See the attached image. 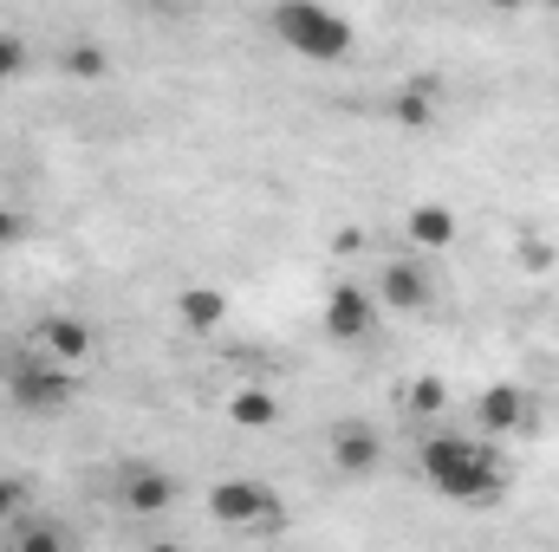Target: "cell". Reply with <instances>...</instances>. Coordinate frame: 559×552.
<instances>
[{"mask_svg":"<svg viewBox=\"0 0 559 552\" xmlns=\"http://www.w3.org/2000/svg\"><path fill=\"white\" fill-rule=\"evenodd\" d=\"M417 461H423V475H429L436 494L468 501V507H488V501H501V488H508L501 455H495L488 442H468V435H429L417 448Z\"/></svg>","mask_w":559,"mask_h":552,"instance_id":"1","label":"cell"},{"mask_svg":"<svg viewBox=\"0 0 559 552\" xmlns=\"http://www.w3.org/2000/svg\"><path fill=\"white\" fill-rule=\"evenodd\" d=\"M274 33H280L286 52L319 59V65H332V59H345V52L358 46L352 20H345L338 7H325V0H280L274 7Z\"/></svg>","mask_w":559,"mask_h":552,"instance_id":"2","label":"cell"},{"mask_svg":"<svg viewBox=\"0 0 559 552\" xmlns=\"http://www.w3.org/2000/svg\"><path fill=\"white\" fill-rule=\"evenodd\" d=\"M7 397H13L20 410H33V416H52V410H66V404L79 397V384H72V364H52V358L39 351V358H20V364H13Z\"/></svg>","mask_w":559,"mask_h":552,"instance_id":"3","label":"cell"},{"mask_svg":"<svg viewBox=\"0 0 559 552\" xmlns=\"http://www.w3.org/2000/svg\"><path fill=\"white\" fill-rule=\"evenodd\" d=\"M209 514L222 527H267L280 514V494L267 481H215L209 488Z\"/></svg>","mask_w":559,"mask_h":552,"instance_id":"4","label":"cell"},{"mask_svg":"<svg viewBox=\"0 0 559 552\" xmlns=\"http://www.w3.org/2000/svg\"><path fill=\"white\" fill-rule=\"evenodd\" d=\"M319 325H325V338H332V345H358V338L378 325V292H365V286L338 279V286L325 292V312H319Z\"/></svg>","mask_w":559,"mask_h":552,"instance_id":"5","label":"cell"},{"mask_svg":"<svg viewBox=\"0 0 559 552\" xmlns=\"http://www.w3.org/2000/svg\"><path fill=\"white\" fill-rule=\"evenodd\" d=\"M118 501H124V514L156 520V514H169V507H176V481H169L163 468H124V481H118Z\"/></svg>","mask_w":559,"mask_h":552,"instance_id":"6","label":"cell"},{"mask_svg":"<svg viewBox=\"0 0 559 552\" xmlns=\"http://www.w3.org/2000/svg\"><path fill=\"white\" fill-rule=\"evenodd\" d=\"M384 461V442H378V429H365V422H345V429H332V468L338 475H371Z\"/></svg>","mask_w":559,"mask_h":552,"instance_id":"7","label":"cell"},{"mask_svg":"<svg viewBox=\"0 0 559 552\" xmlns=\"http://www.w3.org/2000/svg\"><path fill=\"white\" fill-rule=\"evenodd\" d=\"M475 422H481V435H514V429L527 422V397H521L514 384H488V391L475 397Z\"/></svg>","mask_w":559,"mask_h":552,"instance_id":"8","label":"cell"},{"mask_svg":"<svg viewBox=\"0 0 559 552\" xmlns=\"http://www.w3.org/2000/svg\"><path fill=\"white\" fill-rule=\"evenodd\" d=\"M176 319L209 338V332L228 325V292H222V286H182V292H176Z\"/></svg>","mask_w":559,"mask_h":552,"instance_id":"9","label":"cell"},{"mask_svg":"<svg viewBox=\"0 0 559 552\" xmlns=\"http://www.w3.org/2000/svg\"><path fill=\"white\" fill-rule=\"evenodd\" d=\"M33 345H39L52 364H85V358H92V325H79V319H46V325L33 332Z\"/></svg>","mask_w":559,"mask_h":552,"instance_id":"10","label":"cell"},{"mask_svg":"<svg viewBox=\"0 0 559 552\" xmlns=\"http://www.w3.org/2000/svg\"><path fill=\"white\" fill-rule=\"evenodd\" d=\"M404 235L417 241L423 254H442V248H455L462 221H455V208H442V202H417V208H411V221H404Z\"/></svg>","mask_w":559,"mask_h":552,"instance_id":"11","label":"cell"},{"mask_svg":"<svg viewBox=\"0 0 559 552\" xmlns=\"http://www.w3.org/2000/svg\"><path fill=\"white\" fill-rule=\"evenodd\" d=\"M378 292H384L391 312H423V305H429V274H423L417 261H384Z\"/></svg>","mask_w":559,"mask_h":552,"instance_id":"12","label":"cell"},{"mask_svg":"<svg viewBox=\"0 0 559 552\" xmlns=\"http://www.w3.org/2000/svg\"><path fill=\"white\" fill-rule=\"evenodd\" d=\"M228 422H235V429H274L280 397L261 391V384H241V391H228Z\"/></svg>","mask_w":559,"mask_h":552,"instance_id":"13","label":"cell"},{"mask_svg":"<svg viewBox=\"0 0 559 552\" xmlns=\"http://www.w3.org/2000/svg\"><path fill=\"white\" fill-rule=\"evenodd\" d=\"M436 105H442V92H436V79H411V85L397 92V105H391V118H397L404 131H429V124H436Z\"/></svg>","mask_w":559,"mask_h":552,"instance_id":"14","label":"cell"},{"mask_svg":"<svg viewBox=\"0 0 559 552\" xmlns=\"http://www.w3.org/2000/svg\"><path fill=\"white\" fill-rule=\"evenodd\" d=\"M7 547L13 552H59L66 547V533L46 527V520H26V514H20V520H7Z\"/></svg>","mask_w":559,"mask_h":552,"instance_id":"15","label":"cell"},{"mask_svg":"<svg viewBox=\"0 0 559 552\" xmlns=\"http://www.w3.org/2000/svg\"><path fill=\"white\" fill-rule=\"evenodd\" d=\"M442 404H449V384H442V377H417V384L404 391V410L411 416H442Z\"/></svg>","mask_w":559,"mask_h":552,"instance_id":"16","label":"cell"},{"mask_svg":"<svg viewBox=\"0 0 559 552\" xmlns=\"http://www.w3.org/2000/svg\"><path fill=\"white\" fill-rule=\"evenodd\" d=\"M105 65H111V59H105V52H98L92 39H79V46H66V72H72V79H85V85H98V79H105Z\"/></svg>","mask_w":559,"mask_h":552,"instance_id":"17","label":"cell"},{"mask_svg":"<svg viewBox=\"0 0 559 552\" xmlns=\"http://www.w3.org/2000/svg\"><path fill=\"white\" fill-rule=\"evenodd\" d=\"M26 507H33V488H26L20 475H0V527H7V520H20Z\"/></svg>","mask_w":559,"mask_h":552,"instance_id":"18","label":"cell"},{"mask_svg":"<svg viewBox=\"0 0 559 552\" xmlns=\"http://www.w3.org/2000/svg\"><path fill=\"white\" fill-rule=\"evenodd\" d=\"M514 261H521V274H554V241H540V235H527L521 248H514Z\"/></svg>","mask_w":559,"mask_h":552,"instance_id":"19","label":"cell"},{"mask_svg":"<svg viewBox=\"0 0 559 552\" xmlns=\"http://www.w3.org/2000/svg\"><path fill=\"white\" fill-rule=\"evenodd\" d=\"M20 72H26V39L20 33H0V85L20 79Z\"/></svg>","mask_w":559,"mask_h":552,"instance_id":"20","label":"cell"},{"mask_svg":"<svg viewBox=\"0 0 559 552\" xmlns=\"http://www.w3.org/2000/svg\"><path fill=\"white\" fill-rule=\"evenodd\" d=\"M26 241V215L20 208H0V248H20Z\"/></svg>","mask_w":559,"mask_h":552,"instance_id":"21","label":"cell"},{"mask_svg":"<svg viewBox=\"0 0 559 552\" xmlns=\"http://www.w3.org/2000/svg\"><path fill=\"white\" fill-rule=\"evenodd\" d=\"M332 248H338V254H358V248H365V235H358V228H338V241H332Z\"/></svg>","mask_w":559,"mask_h":552,"instance_id":"22","label":"cell"},{"mask_svg":"<svg viewBox=\"0 0 559 552\" xmlns=\"http://www.w3.org/2000/svg\"><path fill=\"white\" fill-rule=\"evenodd\" d=\"M488 7H495V13H521L527 0H488Z\"/></svg>","mask_w":559,"mask_h":552,"instance_id":"23","label":"cell"}]
</instances>
